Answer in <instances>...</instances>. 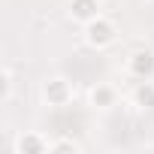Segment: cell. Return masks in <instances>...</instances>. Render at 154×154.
I'll return each mask as SVG.
<instances>
[{"instance_id": "obj_2", "label": "cell", "mask_w": 154, "mask_h": 154, "mask_svg": "<svg viewBox=\"0 0 154 154\" xmlns=\"http://www.w3.org/2000/svg\"><path fill=\"white\" fill-rule=\"evenodd\" d=\"M69 15L75 21H94L100 15V3L97 0H69Z\"/></svg>"}, {"instance_id": "obj_1", "label": "cell", "mask_w": 154, "mask_h": 154, "mask_svg": "<svg viewBox=\"0 0 154 154\" xmlns=\"http://www.w3.org/2000/svg\"><path fill=\"white\" fill-rule=\"evenodd\" d=\"M115 39V24L112 21H106L103 15H97L94 21H88V42L94 45V48H103V45H109Z\"/></svg>"}, {"instance_id": "obj_3", "label": "cell", "mask_w": 154, "mask_h": 154, "mask_svg": "<svg viewBox=\"0 0 154 154\" xmlns=\"http://www.w3.org/2000/svg\"><path fill=\"white\" fill-rule=\"evenodd\" d=\"M130 72L139 75V79H151L154 75V54L151 51H136L130 57Z\"/></svg>"}, {"instance_id": "obj_7", "label": "cell", "mask_w": 154, "mask_h": 154, "mask_svg": "<svg viewBox=\"0 0 154 154\" xmlns=\"http://www.w3.org/2000/svg\"><path fill=\"white\" fill-rule=\"evenodd\" d=\"M51 151H82V145L79 142H51Z\"/></svg>"}, {"instance_id": "obj_6", "label": "cell", "mask_w": 154, "mask_h": 154, "mask_svg": "<svg viewBox=\"0 0 154 154\" xmlns=\"http://www.w3.org/2000/svg\"><path fill=\"white\" fill-rule=\"evenodd\" d=\"M112 88H106V85H100V88H94L91 91V103L94 106H100V109H106V106H112Z\"/></svg>"}, {"instance_id": "obj_5", "label": "cell", "mask_w": 154, "mask_h": 154, "mask_svg": "<svg viewBox=\"0 0 154 154\" xmlns=\"http://www.w3.org/2000/svg\"><path fill=\"white\" fill-rule=\"evenodd\" d=\"M66 94H69V91H66V85H63L60 79H54V82L45 85V100H48V103H57V106H60V103H66Z\"/></svg>"}, {"instance_id": "obj_4", "label": "cell", "mask_w": 154, "mask_h": 154, "mask_svg": "<svg viewBox=\"0 0 154 154\" xmlns=\"http://www.w3.org/2000/svg\"><path fill=\"white\" fill-rule=\"evenodd\" d=\"M18 151H36V154H42V151H51V142H45V139H39V136H21L18 139Z\"/></svg>"}]
</instances>
